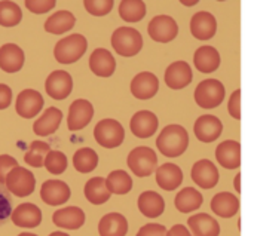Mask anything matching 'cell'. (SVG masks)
Here are the masks:
<instances>
[{
    "label": "cell",
    "instance_id": "8",
    "mask_svg": "<svg viewBox=\"0 0 254 236\" xmlns=\"http://www.w3.org/2000/svg\"><path fill=\"white\" fill-rule=\"evenodd\" d=\"M149 36L159 43H168L177 37L179 25L174 18L168 15H158L155 16L147 27Z\"/></svg>",
    "mask_w": 254,
    "mask_h": 236
},
{
    "label": "cell",
    "instance_id": "4",
    "mask_svg": "<svg viewBox=\"0 0 254 236\" xmlns=\"http://www.w3.org/2000/svg\"><path fill=\"white\" fill-rule=\"evenodd\" d=\"M95 141L106 149L119 147L125 140L124 126L115 119H103L94 128Z\"/></svg>",
    "mask_w": 254,
    "mask_h": 236
},
{
    "label": "cell",
    "instance_id": "20",
    "mask_svg": "<svg viewBox=\"0 0 254 236\" xmlns=\"http://www.w3.org/2000/svg\"><path fill=\"white\" fill-rule=\"evenodd\" d=\"M217 162L226 170H237L241 165V144L234 140L220 143L216 149Z\"/></svg>",
    "mask_w": 254,
    "mask_h": 236
},
{
    "label": "cell",
    "instance_id": "18",
    "mask_svg": "<svg viewBox=\"0 0 254 236\" xmlns=\"http://www.w3.org/2000/svg\"><path fill=\"white\" fill-rule=\"evenodd\" d=\"M192 68L186 61H176L165 70V83L171 89H183L192 82Z\"/></svg>",
    "mask_w": 254,
    "mask_h": 236
},
{
    "label": "cell",
    "instance_id": "33",
    "mask_svg": "<svg viewBox=\"0 0 254 236\" xmlns=\"http://www.w3.org/2000/svg\"><path fill=\"white\" fill-rule=\"evenodd\" d=\"M174 205L183 214L196 211L202 205V195L195 187H185L177 193Z\"/></svg>",
    "mask_w": 254,
    "mask_h": 236
},
{
    "label": "cell",
    "instance_id": "39",
    "mask_svg": "<svg viewBox=\"0 0 254 236\" xmlns=\"http://www.w3.org/2000/svg\"><path fill=\"white\" fill-rule=\"evenodd\" d=\"M45 167L51 174L60 176L67 170V156L63 152L51 150L45 159Z\"/></svg>",
    "mask_w": 254,
    "mask_h": 236
},
{
    "label": "cell",
    "instance_id": "32",
    "mask_svg": "<svg viewBox=\"0 0 254 236\" xmlns=\"http://www.w3.org/2000/svg\"><path fill=\"white\" fill-rule=\"evenodd\" d=\"M76 24V18L70 10H58L45 22V30L51 34H63L70 31Z\"/></svg>",
    "mask_w": 254,
    "mask_h": 236
},
{
    "label": "cell",
    "instance_id": "46",
    "mask_svg": "<svg viewBox=\"0 0 254 236\" xmlns=\"http://www.w3.org/2000/svg\"><path fill=\"white\" fill-rule=\"evenodd\" d=\"M12 101V91L7 85L0 83V110H4L10 106Z\"/></svg>",
    "mask_w": 254,
    "mask_h": 236
},
{
    "label": "cell",
    "instance_id": "12",
    "mask_svg": "<svg viewBox=\"0 0 254 236\" xmlns=\"http://www.w3.org/2000/svg\"><path fill=\"white\" fill-rule=\"evenodd\" d=\"M190 176H192V180L195 181V184L202 187V189H213V187H216V184L219 183V178H220L219 170L208 159L198 161L192 167Z\"/></svg>",
    "mask_w": 254,
    "mask_h": 236
},
{
    "label": "cell",
    "instance_id": "38",
    "mask_svg": "<svg viewBox=\"0 0 254 236\" xmlns=\"http://www.w3.org/2000/svg\"><path fill=\"white\" fill-rule=\"evenodd\" d=\"M22 19V10L15 1L3 0L0 1V25L15 27Z\"/></svg>",
    "mask_w": 254,
    "mask_h": 236
},
{
    "label": "cell",
    "instance_id": "31",
    "mask_svg": "<svg viewBox=\"0 0 254 236\" xmlns=\"http://www.w3.org/2000/svg\"><path fill=\"white\" fill-rule=\"evenodd\" d=\"M83 192H85V198L94 205L106 204L112 196V193L107 187L106 178H103V177H94V178L88 180Z\"/></svg>",
    "mask_w": 254,
    "mask_h": 236
},
{
    "label": "cell",
    "instance_id": "6",
    "mask_svg": "<svg viewBox=\"0 0 254 236\" xmlns=\"http://www.w3.org/2000/svg\"><path fill=\"white\" fill-rule=\"evenodd\" d=\"M193 97L201 109H216L225 98V86L217 79H207L196 86Z\"/></svg>",
    "mask_w": 254,
    "mask_h": 236
},
{
    "label": "cell",
    "instance_id": "16",
    "mask_svg": "<svg viewBox=\"0 0 254 236\" xmlns=\"http://www.w3.org/2000/svg\"><path fill=\"white\" fill-rule=\"evenodd\" d=\"M159 91V80L150 71H141L131 80V94L138 100H150Z\"/></svg>",
    "mask_w": 254,
    "mask_h": 236
},
{
    "label": "cell",
    "instance_id": "19",
    "mask_svg": "<svg viewBox=\"0 0 254 236\" xmlns=\"http://www.w3.org/2000/svg\"><path fill=\"white\" fill-rule=\"evenodd\" d=\"M10 220L18 228L33 229V228H37L42 223V211H40V208L37 205L25 202V204L18 205L12 211Z\"/></svg>",
    "mask_w": 254,
    "mask_h": 236
},
{
    "label": "cell",
    "instance_id": "3",
    "mask_svg": "<svg viewBox=\"0 0 254 236\" xmlns=\"http://www.w3.org/2000/svg\"><path fill=\"white\" fill-rule=\"evenodd\" d=\"M112 46L121 57H134L143 48V37L138 30L131 27H119L112 34Z\"/></svg>",
    "mask_w": 254,
    "mask_h": 236
},
{
    "label": "cell",
    "instance_id": "10",
    "mask_svg": "<svg viewBox=\"0 0 254 236\" xmlns=\"http://www.w3.org/2000/svg\"><path fill=\"white\" fill-rule=\"evenodd\" d=\"M94 118V107L88 100H74L68 109L67 126L70 131L85 128Z\"/></svg>",
    "mask_w": 254,
    "mask_h": 236
},
{
    "label": "cell",
    "instance_id": "27",
    "mask_svg": "<svg viewBox=\"0 0 254 236\" xmlns=\"http://www.w3.org/2000/svg\"><path fill=\"white\" fill-rule=\"evenodd\" d=\"M211 210L222 219H231L240 211V199L229 192H220L211 199Z\"/></svg>",
    "mask_w": 254,
    "mask_h": 236
},
{
    "label": "cell",
    "instance_id": "13",
    "mask_svg": "<svg viewBox=\"0 0 254 236\" xmlns=\"http://www.w3.org/2000/svg\"><path fill=\"white\" fill-rule=\"evenodd\" d=\"M43 107V97L34 89H24L16 97V113L24 119H31L40 113Z\"/></svg>",
    "mask_w": 254,
    "mask_h": 236
},
{
    "label": "cell",
    "instance_id": "5",
    "mask_svg": "<svg viewBox=\"0 0 254 236\" xmlns=\"http://www.w3.org/2000/svg\"><path fill=\"white\" fill-rule=\"evenodd\" d=\"M127 164L137 177H149L156 171L158 156L150 147L140 146L129 152Z\"/></svg>",
    "mask_w": 254,
    "mask_h": 236
},
{
    "label": "cell",
    "instance_id": "26",
    "mask_svg": "<svg viewBox=\"0 0 254 236\" xmlns=\"http://www.w3.org/2000/svg\"><path fill=\"white\" fill-rule=\"evenodd\" d=\"M63 120V113L61 110H58L57 107H49L45 110V113L34 122L33 125V131L36 135L39 137H46L54 134Z\"/></svg>",
    "mask_w": 254,
    "mask_h": 236
},
{
    "label": "cell",
    "instance_id": "2",
    "mask_svg": "<svg viewBox=\"0 0 254 236\" xmlns=\"http://www.w3.org/2000/svg\"><path fill=\"white\" fill-rule=\"evenodd\" d=\"M88 48V42L82 34H70L61 39L54 48V57L60 64H73L79 61Z\"/></svg>",
    "mask_w": 254,
    "mask_h": 236
},
{
    "label": "cell",
    "instance_id": "35",
    "mask_svg": "<svg viewBox=\"0 0 254 236\" xmlns=\"http://www.w3.org/2000/svg\"><path fill=\"white\" fill-rule=\"evenodd\" d=\"M106 183H107L110 193H115V195H127L132 189V178L124 170L112 171L107 176Z\"/></svg>",
    "mask_w": 254,
    "mask_h": 236
},
{
    "label": "cell",
    "instance_id": "21",
    "mask_svg": "<svg viewBox=\"0 0 254 236\" xmlns=\"http://www.w3.org/2000/svg\"><path fill=\"white\" fill-rule=\"evenodd\" d=\"M89 68L95 76L110 77L116 70L115 57L104 48L95 49L89 57Z\"/></svg>",
    "mask_w": 254,
    "mask_h": 236
},
{
    "label": "cell",
    "instance_id": "7",
    "mask_svg": "<svg viewBox=\"0 0 254 236\" xmlns=\"http://www.w3.org/2000/svg\"><path fill=\"white\" fill-rule=\"evenodd\" d=\"M4 186L9 190V193L15 195L18 198H25L34 192L36 178L31 171H28L22 167H16L7 174Z\"/></svg>",
    "mask_w": 254,
    "mask_h": 236
},
{
    "label": "cell",
    "instance_id": "45",
    "mask_svg": "<svg viewBox=\"0 0 254 236\" xmlns=\"http://www.w3.org/2000/svg\"><path fill=\"white\" fill-rule=\"evenodd\" d=\"M167 228L158 223H149L144 225L138 232L137 236H167Z\"/></svg>",
    "mask_w": 254,
    "mask_h": 236
},
{
    "label": "cell",
    "instance_id": "44",
    "mask_svg": "<svg viewBox=\"0 0 254 236\" xmlns=\"http://www.w3.org/2000/svg\"><path fill=\"white\" fill-rule=\"evenodd\" d=\"M228 112L234 119H241V91L237 89L228 103Z\"/></svg>",
    "mask_w": 254,
    "mask_h": 236
},
{
    "label": "cell",
    "instance_id": "22",
    "mask_svg": "<svg viewBox=\"0 0 254 236\" xmlns=\"http://www.w3.org/2000/svg\"><path fill=\"white\" fill-rule=\"evenodd\" d=\"M52 222L58 228L77 231L85 225V213L79 207H67L55 211L52 216Z\"/></svg>",
    "mask_w": 254,
    "mask_h": 236
},
{
    "label": "cell",
    "instance_id": "11",
    "mask_svg": "<svg viewBox=\"0 0 254 236\" xmlns=\"http://www.w3.org/2000/svg\"><path fill=\"white\" fill-rule=\"evenodd\" d=\"M193 132L196 138L202 143H213L216 141L222 132H223V125L219 118L214 115H202L196 119L193 125Z\"/></svg>",
    "mask_w": 254,
    "mask_h": 236
},
{
    "label": "cell",
    "instance_id": "50",
    "mask_svg": "<svg viewBox=\"0 0 254 236\" xmlns=\"http://www.w3.org/2000/svg\"><path fill=\"white\" fill-rule=\"evenodd\" d=\"M198 1L195 0V1H182V4H186V6H193V4H196Z\"/></svg>",
    "mask_w": 254,
    "mask_h": 236
},
{
    "label": "cell",
    "instance_id": "9",
    "mask_svg": "<svg viewBox=\"0 0 254 236\" xmlns=\"http://www.w3.org/2000/svg\"><path fill=\"white\" fill-rule=\"evenodd\" d=\"M46 94L54 100H65L73 89V79L64 70L52 71L45 82Z\"/></svg>",
    "mask_w": 254,
    "mask_h": 236
},
{
    "label": "cell",
    "instance_id": "24",
    "mask_svg": "<svg viewBox=\"0 0 254 236\" xmlns=\"http://www.w3.org/2000/svg\"><path fill=\"white\" fill-rule=\"evenodd\" d=\"M156 183L164 190H176L183 183V171L176 164H164L156 170Z\"/></svg>",
    "mask_w": 254,
    "mask_h": 236
},
{
    "label": "cell",
    "instance_id": "51",
    "mask_svg": "<svg viewBox=\"0 0 254 236\" xmlns=\"http://www.w3.org/2000/svg\"><path fill=\"white\" fill-rule=\"evenodd\" d=\"M18 236H37V235H34V234H28V232H25V234H19Z\"/></svg>",
    "mask_w": 254,
    "mask_h": 236
},
{
    "label": "cell",
    "instance_id": "28",
    "mask_svg": "<svg viewBox=\"0 0 254 236\" xmlns=\"http://www.w3.org/2000/svg\"><path fill=\"white\" fill-rule=\"evenodd\" d=\"M138 210L144 217L156 219V217L162 216V213L165 210V201L158 192L147 190L138 196Z\"/></svg>",
    "mask_w": 254,
    "mask_h": 236
},
{
    "label": "cell",
    "instance_id": "42",
    "mask_svg": "<svg viewBox=\"0 0 254 236\" xmlns=\"http://www.w3.org/2000/svg\"><path fill=\"white\" fill-rule=\"evenodd\" d=\"M25 7L33 13H46L55 7L54 0H27Z\"/></svg>",
    "mask_w": 254,
    "mask_h": 236
},
{
    "label": "cell",
    "instance_id": "36",
    "mask_svg": "<svg viewBox=\"0 0 254 236\" xmlns=\"http://www.w3.org/2000/svg\"><path fill=\"white\" fill-rule=\"evenodd\" d=\"M119 15L127 22H138L146 15V3L141 0H124L119 3Z\"/></svg>",
    "mask_w": 254,
    "mask_h": 236
},
{
    "label": "cell",
    "instance_id": "49",
    "mask_svg": "<svg viewBox=\"0 0 254 236\" xmlns=\"http://www.w3.org/2000/svg\"><path fill=\"white\" fill-rule=\"evenodd\" d=\"M49 236H70V235H67V234H64V232H52Z\"/></svg>",
    "mask_w": 254,
    "mask_h": 236
},
{
    "label": "cell",
    "instance_id": "43",
    "mask_svg": "<svg viewBox=\"0 0 254 236\" xmlns=\"http://www.w3.org/2000/svg\"><path fill=\"white\" fill-rule=\"evenodd\" d=\"M16 167H19V165L15 158H12L9 155H0V184L6 183L7 174Z\"/></svg>",
    "mask_w": 254,
    "mask_h": 236
},
{
    "label": "cell",
    "instance_id": "34",
    "mask_svg": "<svg viewBox=\"0 0 254 236\" xmlns=\"http://www.w3.org/2000/svg\"><path fill=\"white\" fill-rule=\"evenodd\" d=\"M97 165H98V155L95 150L89 147L79 149L73 156V167L76 168V171L82 174L92 173L97 168Z\"/></svg>",
    "mask_w": 254,
    "mask_h": 236
},
{
    "label": "cell",
    "instance_id": "15",
    "mask_svg": "<svg viewBox=\"0 0 254 236\" xmlns=\"http://www.w3.org/2000/svg\"><path fill=\"white\" fill-rule=\"evenodd\" d=\"M217 31V21L213 13L201 10L190 18V33L198 40H210Z\"/></svg>",
    "mask_w": 254,
    "mask_h": 236
},
{
    "label": "cell",
    "instance_id": "17",
    "mask_svg": "<svg viewBox=\"0 0 254 236\" xmlns=\"http://www.w3.org/2000/svg\"><path fill=\"white\" fill-rule=\"evenodd\" d=\"M159 120L156 118L155 113L149 112V110H140L137 112L129 122V128L131 132L138 137V138H149L152 137L156 129H158Z\"/></svg>",
    "mask_w": 254,
    "mask_h": 236
},
{
    "label": "cell",
    "instance_id": "40",
    "mask_svg": "<svg viewBox=\"0 0 254 236\" xmlns=\"http://www.w3.org/2000/svg\"><path fill=\"white\" fill-rule=\"evenodd\" d=\"M85 9L94 16H104L113 9V0H85Z\"/></svg>",
    "mask_w": 254,
    "mask_h": 236
},
{
    "label": "cell",
    "instance_id": "14",
    "mask_svg": "<svg viewBox=\"0 0 254 236\" xmlns=\"http://www.w3.org/2000/svg\"><path fill=\"white\" fill-rule=\"evenodd\" d=\"M70 187L61 180H48L42 184L40 198L45 204L51 207H58L70 199Z\"/></svg>",
    "mask_w": 254,
    "mask_h": 236
},
{
    "label": "cell",
    "instance_id": "48",
    "mask_svg": "<svg viewBox=\"0 0 254 236\" xmlns=\"http://www.w3.org/2000/svg\"><path fill=\"white\" fill-rule=\"evenodd\" d=\"M234 184H235V190L240 193V192H241V174H237V176H235V181H234Z\"/></svg>",
    "mask_w": 254,
    "mask_h": 236
},
{
    "label": "cell",
    "instance_id": "37",
    "mask_svg": "<svg viewBox=\"0 0 254 236\" xmlns=\"http://www.w3.org/2000/svg\"><path fill=\"white\" fill-rule=\"evenodd\" d=\"M49 152H51V147H49L48 143H45V141H33L28 146V150H27V153L24 156V161L30 167L42 168V167H45V159H46Z\"/></svg>",
    "mask_w": 254,
    "mask_h": 236
},
{
    "label": "cell",
    "instance_id": "47",
    "mask_svg": "<svg viewBox=\"0 0 254 236\" xmlns=\"http://www.w3.org/2000/svg\"><path fill=\"white\" fill-rule=\"evenodd\" d=\"M167 236H193L183 225H174L168 232Z\"/></svg>",
    "mask_w": 254,
    "mask_h": 236
},
{
    "label": "cell",
    "instance_id": "29",
    "mask_svg": "<svg viewBox=\"0 0 254 236\" xmlns=\"http://www.w3.org/2000/svg\"><path fill=\"white\" fill-rule=\"evenodd\" d=\"M188 225L192 231L193 236H219L220 235V226L216 219L205 213L195 214L189 217Z\"/></svg>",
    "mask_w": 254,
    "mask_h": 236
},
{
    "label": "cell",
    "instance_id": "1",
    "mask_svg": "<svg viewBox=\"0 0 254 236\" xmlns=\"http://www.w3.org/2000/svg\"><path fill=\"white\" fill-rule=\"evenodd\" d=\"M189 146V134L182 125H168L165 126L158 140L156 147L158 150L167 158H179L182 156Z\"/></svg>",
    "mask_w": 254,
    "mask_h": 236
},
{
    "label": "cell",
    "instance_id": "25",
    "mask_svg": "<svg viewBox=\"0 0 254 236\" xmlns=\"http://www.w3.org/2000/svg\"><path fill=\"white\" fill-rule=\"evenodd\" d=\"M193 64L201 73H213L220 65V54L213 46H201L195 51Z\"/></svg>",
    "mask_w": 254,
    "mask_h": 236
},
{
    "label": "cell",
    "instance_id": "30",
    "mask_svg": "<svg viewBox=\"0 0 254 236\" xmlns=\"http://www.w3.org/2000/svg\"><path fill=\"white\" fill-rule=\"evenodd\" d=\"M100 236H125L128 234V222L119 213L106 214L98 223Z\"/></svg>",
    "mask_w": 254,
    "mask_h": 236
},
{
    "label": "cell",
    "instance_id": "41",
    "mask_svg": "<svg viewBox=\"0 0 254 236\" xmlns=\"http://www.w3.org/2000/svg\"><path fill=\"white\" fill-rule=\"evenodd\" d=\"M12 199L4 184H0V226H3L12 216Z\"/></svg>",
    "mask_w": 254,
    "mask_h": 236
},
{
    "label": "cell",
    "instance_id": "23",
    "mask_svg": "<svg viewBox=\"0 0 254 236\" xmlns=\"http://www.w3.org/2000/svg\"><path fill=\"white\" fill-rule=\"evenodd\" d=\"M25 61L24 52L18 45L6 43L0 48V68L6 73H16Z\"/></svg>",
    "mask_w": 254,
    "mask_h": 236
}]
</instances>
